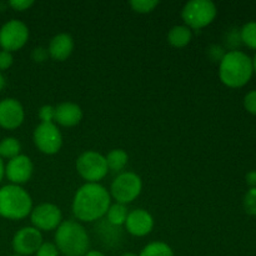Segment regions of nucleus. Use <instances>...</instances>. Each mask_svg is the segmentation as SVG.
<instances>
[{"label": "nucleus", "mask_w": 256, "mask_h": 256, "mask_svg": "<svg viewBox=\"0 0 256 256\" xmlns=\"http://www.w3.org/2000/svg\"><path fill=\"white\" fill-rule=\"evenodd\" d=\"M242 44V35H240V29L232 28L225 35V45L230 49V52L238 50V48Z\"/></svg>", "instance_id": "24"}, {"label": "nucleus", "mask_w": 256, "mask_h": 256, "mask_svg": "<svg viewBox=\"0 0 256 256\" xmlns=\"http://www.w3.org/2000/svg\"><path fill=\"white\" fill-rule=\"evenodd\" d=\"M125 228L132 236H146L154 229V218L144 209L132 210L128 214Z\"/></svg>", "instance_id": "14"}, {"label": "nucleus", "mask_w": 256, "mask_h": 256, "mask_svg": "<svg viewBox=\"0 0 256 256\" xmlns=\"http://www.w3.org/2000/svg\"><path fill=\"white\" fill-rule=\"evenodd\" d=\"M5 176V165H4V160L0 158V182H2V178Z\"/></svg>", "instance_id": "35"}, {"label": "nucleus", "mask_w": 256, "mask_h": 256, "mask_svg": "<svg viewBox=\"0 0 256 256\" xmlns=\"http://www.w3.org/2000/svg\"><path fill=\"white\" fill-rule=\"evenodd\" d=\"M84 256H105V254L99 250H89Z\"/></svg>", "instance_id": "34"}, {"label": "nucleus", "mask_w": 256, "mask_h": 256, "mask_svg": "<svg viewBox=\"0 0 256 256\" xmlns=\"http://www.w3.org/2000/svg\"><path fill=\"white\" fill-rule=\"evenodd\" d=\"M252 70H254V72L256 74V54H255L254 59H252Z\"/></svg>", "instance_id": "37"}, {"label": "nucleus", "mask_w": 256, "mask_h": 256, "mask_svg": "<svg viewBox=\"0 0 256 256\" xmlns=\"http://www.w3.org/2000/svg\"><path fill=\"white\" fill-rule=\"evenodd\" d=\"M12 62H14L12 52H6V50H0V72L9 69Z\"/></svg>", "instance_id": "31"}, {"label": "nucleus", "mask_w": 256, "mask_h": 256, "mask_svg": "<svg viewBox=\"0 0 256 256\" xmlns=\"http://www.w3.org/2000/svg\"><path fill=\"white\" fill-rule=\"evenodd\" d=\"M54 239L58 250L64 256H84L89 252L88 232L80 222L74 220L62 222L55 230Z\"/></svg>", "instance_id": "3"}, {"label": "nucleus", "mask_w": 256, "mask_h": 256, "mask_svg": "<svg viewBox=\"0 0 256 256\" xmlns=\"http://www.w3.org/2000/svg\"><path fill=\"white\" fill-rule=\"evenodd\" d=\"M112 205L110 192L100 182H85L72 199V214L78 220L92 222L105 216Z\"/></svg>", "instance_id": "1"}, {"label": "nucleus", "mask_w": 256, "mask_h": 256, "mask_svg": "<svg viewBox=\"0 0 256 256\" xmlns=\"http://www.w3.org/2000/svg\"><path fill=\"white\" fill-rule=\"evenodd\" d=\"M32 140L38 150L46 155L59 152L62 146V135L55 122H40L32 132Z\"/></svg>", "instance_id": "8"}, {"label": "nucleus", "mask_w": 256, "mask_h": 256, "mask_svg": "<svg viewBox=\"0 0 256 256\" xmlns=\"http://www.w3.org/2000/svg\"><path fill=\"white\" fill-rule=\"evenodd\" d=\"M36 256H59L60 252L58 250L56 245L54 242H44L40 248L38 249Z\"/></svg>", "instance_id": "26"}, {"label": "nucleus", "mask_w": 256, "mask_h": 256, "mask_svg": "<svg viewBox=\"0 0 256 256\" xmlns=\"http://www.w3.org/2000/svg\"><path fill=\"white\" fill-rule=\"evenodd\" d=\"M216 5L212 0H190L182 10V18L190 29L200 30L215 20Z\"/></svg>", "instance_id": "5"}, {"label": "nucleus", "mask_w": 256, "mask_h": 256, "mask_svg": "<svg viewBox=\"0 0 256 256\" xmlns=\"http://www.w3.org/2000/svg\"><path fill=\"white\" fill-rule=\"evenodd\" d=\"M120 256H139V255L134 254V252H124V254L120 255Z\"/></svg>", "instance_id": "38"}, {"label": "nucleus", "mask_w": 256, "mask_h": 256, "mask_svg": "<svg viewBox=\"0 0 256 256\" xmlns=\"http://www.w3.org/2000/svg\"><path fill=\"white\" fill-rule=\"evenodd\" d=\"M142 190V178L132 172H120L112 182L110 196L119 204H130L140 195Z\"/></svg>", "instance_id": "6"}, {"label": "nucleus", "mask_w": 256, "mask_h": 256, "mask_svg": "<svg viewBox=\"0 0 256 256\" xmlns=\"http://www.w3.org/2000/svg\"><path fill=\"white\" fill-rule=\"evenodd\" d=\"M32 172H34V164L28 155H18L8 160V164L5 165V176L12 184L19 186L32 179Z\"/></svg>", "instance_id": "12"}, {"label": "nucleus", "mask_w": 256, "mask_h": 256, "mask_svg": "<svg viewBox=\"0 0 256 256\" xmlns=\"http://www.w3.org/2000/svg\"><path fill=\"white\" fill-rule=\"evenodd\" d=\"M29 39V28L22 20L12 19L0 28V46L12 52L22 49Z\"/></svg>", "instance_id": "9"}, {"label": "nucleus", "mask_w": 256, "mask_h": 256, "mask_svg": "<svg viewBox=\"0 0 256 256\" xmlns=\"http://www.w3.org/2000/svg\"><path fill=\"white\" fill-rule=\"evenodd\" d=\"M225 54H226V52H225L224 48L220 46V45H210L209 49H208V56L210 58V60H212V62H222V58L225 56Z\"/></svg>", "instance_id": "27"}, {"label": "nucleus", "mask_w": 256, "mask_h": 256, "mask_svg": "<svg viewBox=\"0 0 256 256\" xmlns=\"http://www.w3.org/2000/svg\"><path fill=\"white\" fill-rule=\"evenodd\" d=\"M245 180L250 188H256V170H252V172H248Z\"/></svg>", "instance_id": "33"}, {"label": "nucleus", "mask_w": 256, "mask_h": 256, "mask_svg": "<svg viewBox=\"0 0 256 256\" xmlns=\"http://www.w3.org/2000/svg\"><path fill=\"white\" fill-rule=\"evenodd\" d=\"M30 220L35 229L39 232H52L62 222V212L58 205L52 202H42L32 208Z\"/></svg>", "instance_id": "10"}, {"label": "nucleus", "mask_w": 256, "mask_h": 256, "mask_svg": "<svg viewBox=\"0 0 256 256\" xmlns=\"http://www.w3.org/2000/svg\"><path fill=\"white\" fill-rule=\"evenodd\" d=\"M244 106L248 110V112L256 115V90H252L245 95Z\"/></svg>", "instance_id": "29"}, {"label": "nucleus", "mask_w": 256, "mask_h": 256, "mask_svg": "<svg viewBox=\"0 0 256 256\" xmlns=\"http://www.w3.org/2000/svg\"><path fill=\"white\" fill-rule=\"evenodd\" d=\"M252 59L242 50L226 52L219 62V78L226 86L238 89L250 82L252 76Z\"/></svg>", "instance_id": "2"}, {"label": "nucleus", "mask_w": 256, "mask_h": 256, "mask_svg": "<svg viewBox=\"0 0 256 256\" xmlns=\"http://www.w3.org/2000/svg\"><path fill=\"white\" fill-rule=\"evenodd\" d=\"M158 5H159L158 0H132L130 2V6L132 8V10L140 14L152 12Z\"/></svg>", "instance_id": "23"}, {"label": "nucleus", "mask_w": 256, "mask_h": 256, "mask_svg": "<svg viewBox=\"0 0 256 256\" xmlns=\"http://www.w3.org/2000/svg\"><path fill=\"white\" fill-rule=\"evenodd\" d=\"M9 5L16 12H25L34 5V2L32 0H12L9 2Z\"/></svg>", "instance_id": "32"}, {"label": "nucleus", "mask_w": 256, "mask_h": 256, "mask_svg": "<svg viewBox=\"0 0 256 256\" xmlns=\"http://www.w3.org/2000/svg\"><path fill=\"white\" fill-rule=\"evenodd\" d=\"M139 256H175L174 250L164 242H152L142 248Z\"/></svg>", "instance_id": "21"}, {"label": "nucleus", "mask_w": 256, "mask_h": 256, "mask_svg": "<svg viewBox=\"0 0 256 256\" xmlns=\"http://www.w3.org/2000/svg\"><path fill=\"white\" fill-rule=\"evenodd\" d=\"M25 112L22 102L14 98L0 102V126L6 130L18 129L24 122Z\"/></svg>", "instance_id": "13"}, {"label": "nucleus", "mask_w": 256, "mask_h": 256, "mask_svg": "<svg viewBox=\"0 0 256 256\" xmlns=\"http://www.w3.org/2000/svg\"><path fill=\"white\" fill-rule=\"evenodd\" d=\"M74 48L75 42L72 35L68 32H60L50 40L48 52L49 56L55 62H65L72 54Z\"/></svg>", "instance_id": "16"}, {"label": "nucleus", "mask_w": 256, "mask_h": 256, "mask_svg": "<svg viewBox=\"0 0 256 256\" xmlns=\"http://www.w3.org/2000/svg\"><path fill=\"white\" fill-rule=\"evenodd\" d=\"M242 44L256 50V22H249L240 29Z\"/></svg>", "instance_id": "22"}, {"label": "nucleus", "mask_w": 256, "mask_h": 256, "mask_svg": "<svg viewBox=\"0 0 256 256\" xmlns=\"http://www.w3.org/2000/svg\"><path fill=\"white\" fill-rule=\"evenodd\" d=\"M32 210L29 192L19 185L9 184L0 188V216L8 220H22Z\"/></svg>", "instance_id": "4"}, {"label": "nucleus", "mask_w": 256, "mask_h": 256, "mask_svg": "<svg viewBox=\"0 0 256 256\" xmlns=\"http://www.w3.org/2000/svg\"><path fill=\"white\" fill-rule=\"evenodd\" d=\"M82 119V110L78 104L72 102H60L55 106L54 122L65 128L76 126Z\"/></svg>", "instance_id": "15"}, {"label": "nucleus", "mask_w": 256, "mask_h": 256, "mask_svg": "<svg viewBox=\"0 0 256 256\" xmlns=\"http://www.w3.org/2000/svg\"><path fill=\"white\" fill-rule=\"evenodd\" d=\"M242 204H244V209L248 214L256 215V188H250L248 190L244 200H242Z\"/></svg>", "instance_id": "25"}, {"label": "nucleus", "mask_w": 256, "mask_h": 256, "mask_svg": "<svg viewBox=\"0 0 256 256\" xmlns=\"http://www.w3.org/2000/svg\"><path fill=\"white\" fill-rule=\"evenodd\" d=\"M20 152H22V144L16 138L8 136L0 142V158L2 159H12V158L20 155Z\"/></svg>", "instance_id": "20"}, {"label": "nucleus", "mask_w": 256, "mask_h": 256, "mask_svg": "<svg viewBox=\"0 0 256 256\" xmlns=\"http://www.w3.org/2000/svg\"><path fill=\"white\" fill-rule=\"evenodd\" d=\"M5 84H6V82H5V78H4V75H2V72H0V92L4 89Z\"/></svg>", "instance_id": "36"}, {"label": "nucleus", "mask_w": 256, "mask_h": 256, "mask_svg": "<svg viewBox=\"0 0 256 256\" xmlns=\"http://www.w3.org/2000/svg\"><path fill=\"white\" fill-rule=\"evenodd\" d=\"M42 234L34 226L22 228L15 232L12 238V250L20 256H30L36 254L38 249L42 244Z\"/></svg>", "instance_id": "11"}, {"label": "nucleus", "mask_w": 256, "mask_h": 256, "mask_svg": "<svg viewBox=\"0 0 256 256\" xmlns=\"http://www.w3.org/2000/svg\"><path fill=\"white\" fill-rule=\"evenodd\" d=\"M75 168L78 174L86 182H99L109 172L104 155L94 150H88L80 154L75 162Z\"/></svg>", "instance_id": "7"}, {"label": "nucleus", "mask_w": 256, "mask_h": 256, "mask_svg": "<svg viewBox=\"0 0 256 256\" xmlns=\"http://www.w3.org/2000/svg\"><path fill=\"white\" fill-rule=\"evenodd\" d=\"M128 214L129 212H128L126 205L115 202V204L110 205L109 210H108L106 220L112 226H122V225H125Z\"/></svg>", "instance_id": "19"}, {"label": "nucleus", "mask_w": 256, "mask_h": 256, "mask_svg": "<svg viewBox=\"0 0 256 256\" xmlns=\"http://www.w3.org/2000/svg\"><path fill=\"white\" fill-rule=\"evenodd\" d=\"M10 256H20V255H18V254H12V255H10Z\"/></svg>", "instance_id": "39"}, {"label": "nucleus", "mask_w": 256, "mask_h": 256, "mask_svg": "<svg viewBox=\"0 0 256 256\" xmlns=\"http://www.w3.org/2000/svg\"><path fill=\"white\" fill-rule=\"evenodd\" d=\"M192 32L186 25H175L168 32V42L174 48H184L192 42Z\"/></svg>", "instance_id": "17"}, {"label": "nucleus", "mask_w": 256, "mask_h": 256, "mask_svg": "<svg viewBox=\"0 0 256 256\" xmlns=\"http://www.w3.org/2000/svg\"><path fill=\"white\" fill-rule=\"evenodd\" d=\"M39 119L42 122H54L55 106L52 105H42L39 109Z\"/></svg>", "instance_id": "28"}, {"label": "nucleus", "mask_w": 256, "mask_h": 256, "mask_svg": "<svg viewBox=\"0 0 256 256\" xmlns=\"http://www.w3.org/2000/svg\"><path fill=\"white\" fill-rule=\"evenodd\" d=\"M49 56V52H48V48L44 46H36L32 49V59L35 62H46Z\"/></svg>", "instance_id": "30"}, {"label": "nucleus", "mask_w": 256, "mask_h": 256, "mask_svg": "<svg viewBox=\"0 0 256 256\" xmlns=\"http://www.w3.org/2000/svg\"><path fill=\"white\" fill-rule=\"evenodd\" d=\"M105 159H106L108 169L115 172H120L126 166L128 162H129V155L122 149H112V152H108Z\"/></svg>", "instance_id": "18"}]
</instances>
